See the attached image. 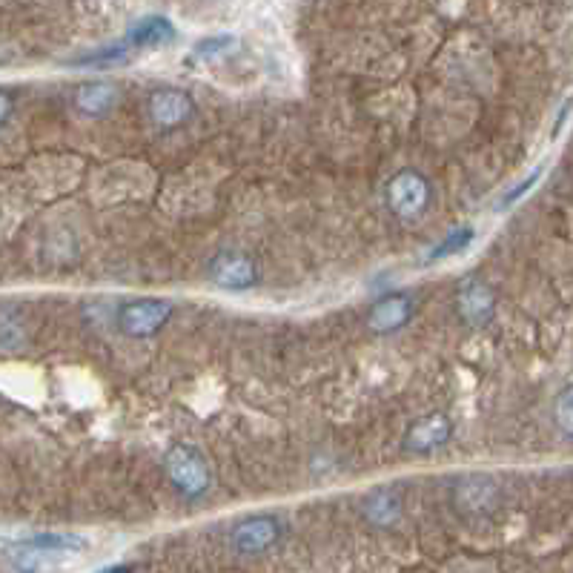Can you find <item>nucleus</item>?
Returning a JSON list of instances; mask_svg holds the SVG:
<instances>
[{
    "label": "nucleus",
    "mask_w": 573,
    "mask_h": 573,
    "mask_svg": "<svg viewBox=\"0 0 573 573\" xmlns=\"http://www.w3.org/2000/svg\"><path fill=\"white\" fill-rule=\"evenodd\" d=\"M164 473L172 488L187 499H201L213 485V470H210L207 456L187 442H175L164 453Z\"/></svg>",
    "instance_id": "f257e3e1"
},
{
    "label": "nucleus",
    "mask_w": 573,
    "mask_h": 573,
    "mask_svg": "<svg viewBox=\"0 0 573 573\" xmlns=\"http://www.w3.org/2000/svg\"><path fill=\"white\" fill-rule=\"evenodd\" d=\"M384 204L390 213L407 224L419 221V218H425L433 204V184L422 172L399 170L384 187Z\"/></svg>",
    "instance_id": "f03ea898"
},
{
    "label": "nucleus",
    "mask_w": 573,
    "mask_h": 573,
    "mask_svg": "<svg viewBox=\"0 0 573 573\" xmlns=\"http://www.w3.org/2000/svg\"><path fill=\"white\" fill-rule=\"evenodd\" d=\"M172 310L175 307L170 298H132L118 307L115 324L129 339H149V336L161 333V327L172 319Z\"/></svg>",
    "instance_id": "7ed1b4c3"
},
{
    "label": "nucleus",
    "mask_w": 573,
    "mask_h": 573,
    "mask_svg": "<svg viewBox=\"0 0 573 573\" xmlns=\"http://www.w3.org/2000/svg\"><path fill=\"white\" fill-rule=\"evenodd\" d=\"M210 281L224 293H247L258 284V264L241 250H221L210 261Z\"/></svg>",
    "instance_id": "20e7f679"
},
{
    "label": "nucleus",
    "mask_w": 573,
    "mask_h": 573,
    "mask_svg": "<svg viewBox=\"0 0 573 573\" xmlns=\"http://www.w3.org/2000/svg\"><path fill=\"white\" fill-rule=\"evenodd\" d=\"M281 539V522L270 513H258L241 519L230 533V542L241 556H258L267 553Z\"/></svg>",
    "instance_id": "39448f33"
},
{
    "label": "nucleus",
    "mask_w": 573,
    "mask_h": 573,
    "mask_svg": "<svg viewBox=\"0 0 573 573\" xmlns=\"http://www.w3.org/2000/svg\"><path fill=\"white\" fill-rule=\"evenodd\" d=\"M450 439H453V422H450V416L433 410V413H427L419 422H413V425L407 427L402 447L407 453H413V456H430V453L442 450Z\"/></svg>",
    "instance_id": "423d86ee"
},
{
    "label": "nucleus",
    "mask_w": 573,
    "mask_h": 573,
    "mask_svg": "<svg viewBox=\"0 0 573 573\" xmlns=\"http://www.w3.org/2000/svg\"><path fill=\"white\" fill-rule=\"evenodd\" d=\"M195 112V101L190 92L184 89H155L147 101L149 121L158 129H178L184 127Z\"/></svg>",
    "instance_id": "0eeeda50"
},
{
    "label": "nucleus",
    "mask_w": 573,
    "mask_h": 573,
    "mask_svg": "<svg viewBox=\"0 0 573 573\" xmlns=\"http://www.w3.org/2000/svg\"><path fill=\"white\" fill-rule=\"evenodd\" d=\"M413 313H416V304L407 293H387L370 307L367 327L376 336H390V333H399L402 327H407Z\"/></svg>",
    "instance_id": "6e6552de"
},
{
    "label": "nucleus",
    "mask_w": 573,
    "mask_h": 573,
    "mask_svg": "<svg viewBox=\"0 0 573 573\" xmlns=\"http://www.w3.org/2000/svg\"><path fill=\"white\" fill-rule=\"evenodd\" d=\"M459 316L470 324V327H485L496 316V293L488 281L482 278H465L459 284Z\"/></svg>",
    "instance_id": "1a4fd4ad"
},
{
    "label": "nucleus",
    "mask_w": 573,
    "mask_h": 573,
    "mask_svg": "<svg viewBox=\"0 0 573 573\" xmlns=\"http://www.w3.org/2000/svg\"><path fill=\"white\" fill-rule=\"evenodd\" d=\"M453 502L462 513H490L499 505V485L485 473H470L456 482Z\"/></svg>",
    "instance_id": "9d476101"
},
{
    "label": "nucleus",
    "mask_w": 573,
    "mask_h": 573,
    "mask_svg": "<svg viewBox=\"0 0 573 573\" xmlns=\"http://www.w3.org/2000/svg\"><path fill=\"white\" fill-rule=\"evenodd\" d=\"M118 104V86L109 81H86L75 89V107L89 118H101Z\"/></svg>",
    "instance_id": "9b49d317"
},
{
    "label": "nucleus",
    "mask_w": 573,
    "mask_h": 573,
    "mask_svg": "<svg viewBox=\"0 0 573 573\" xmlns=\"http://www.w3.org/2000/svg\"><path fill=\"white\" fill-rule=\"evenodd\" d=\"M175 41V26L170 18H161V15H149L132 26V32L127 35L129 49H155V46H164V43Z\"/></svg>",
    "instance_id": "f8f14e48"
},
{
    "label": "nucleus",
    "mask_w": 573,
    "mask_h": 573,
    "mask_svg": "<svg viewBox=\"0 0 573 573\" xmlns=\"http://www.w3.org/2000/svg\"><path fill=\"white\" fill-rule=\"evenodd\" d=\"M364 516H367L373 525H379V528L393 525V522L402 516V496L393 488L373 490V493L364 499Z\"/></svg>",
    "instance_id": "ddd939ff"
},
{
    "label": "nucleus",
    "mask_w": 573,
    "mask_h": 573,
    "mask_svg": "<svg viewBox=\"0 0 573 573\" xmlns=\"http://www.w3.org/2000/svg\"><path fill=\"white\" fill-rule=\"evenodd\" d=\"M21 545L38 553H72L84 551L86 539L78 533H38L32 539H23Z\"/></svg>",
    "instance_id": "4468645a"
},
{
    "label": "nucleus",
    "mask_w": 573,
    "mask_h": 573,
    "mask_svg": "<svg viewBox=\"0 0 573 573\" xmlns=\"http://www.w3.org/2000/svg\"><path fill=\"white\" fill-rule=\"evenodd\" d=\"M473 238H476V230L473 227H459V230H453V233H447L430 253H427L425 264H436V261H445L450 255H462L473 244Z\"/></svg>",
    "instance_id": "2eb2a0df"
},
{
    "label": "nucleus",
    "mask_w": 573,
    "mask_h": 573,
    "mask_svg": "<svg viewBox=\"0 0 573 573\" xmlns=\"http://www.w3.org/2000/svg\"><path fill=\"white\" fill-rule=\"evenodd\" d=\"M129 61V46L127 43H115V46H107V49H98L92 55H84L78 61H72L75 66H115Z\"/></svg>",
    "instance_id": "dca6fc26"
},
{
    "label": "nucleus",
    "mask_w": 573,
    "mask_h": 573,
    "mask_svg": "<svg viewBox=\"0 0 573 573\" xmlns=\"http://www.w3.org/2000/svg\"><path fill=\"white\" fill-rule=\"evenodd\" d=\"M553 419H556V425L559 430L571 439L573 436V390L571 384H565L562 390H559V396L553 399Z\"/></svg>",
    "instance_id": "f3484780"
},
{
    "label": "nucleus",
    "mask_w": 573,
    "mask_h": 573,
    "mask_svg": "<svg viewBox=\"0 0 573 573\" xmlns=\"http://www.w3.org/2000/svg\"><path fill=\"white\" fill-rule=\"evenodd\" d=\"M41 556L43 553L32 551L26 545H18V548L9 551V562H12V568L18 573H38L41 571Z\"/></svg>",
    "instance_id": "a211bd4d"
},
{
    "label": "nucleus",
    "mask_w": 573,
    "mask_h": 573,
    "mask_svg": "<svg viewBox=\"0 0 573 573\" xmlns=\"http://www.w3.org/2000/svg\"><path fill=\"white\" fill-rule=\"evenodd\" d=\"M233 46H235L233 35H218V38H207V41L198 43V46H195V55L204 58V61H213L218 55L230 52Z\"/></svg>",
    "instance_id": "6ab92c4d"
},
{
    "label": "nucleus",
    "mask_w": 573,
    "mask_h": 573,
    "mask_svg": "<svg viewBox=\"0 0 573 573\" xmlns=\"http://www.w3.org/2000/svg\"><path fill=\"white\" fill-rule=\"evenodd\" d=\"M542 172H545V170L539 167V170H533L531 175L525 178V181H519V184H516V187H513V190H510L508 195H505V198L499 201V210H505V207H513V204H516L519 198H525V195H528V192H531L533 187L539 184V178H542Z\"/></svg>",
    "instance_id": "aec40b11"
},
{
    "label": "nucleus",
    "mask_w": 573,
    "mask_h": 573,
    "mask_svg": "<svg viewBox=\"0 0 573 573\" xmlns=\"http://www.w3.org/2000/svg\"><path fill=\"white\" fill-rule=\"evenodd\" d=\"M12 109H15V101H12V95H6V92H0V127L12 118Z\"/></svg>",
    "instance_id": "412c9836"
},
{
    "label": "nucleus",
    "mask_w": 573,
    "mask_h": 573,
    "mask_svg": "<svg viewBox=\"0 0 573 573\" xmlns=\"http://www.w3.org/2000/svg\"><path fill=\"white\" fill-rule=\"evenodd\" d=\"M98 573H129V568L127 565H115V568H104V571Z\"/></svg>",
    "instance_id": "4be33fe9"
}]
</instances>
